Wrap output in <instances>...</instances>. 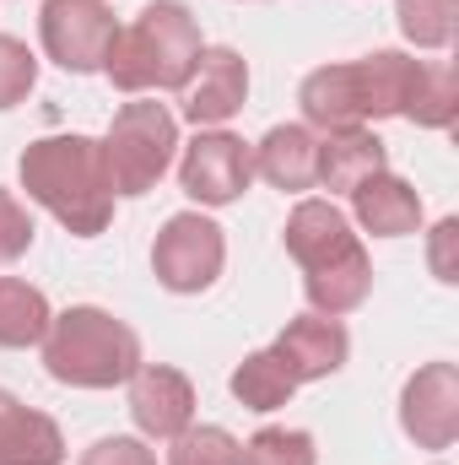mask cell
Returning <instances> with one entry per match:
<instances>
[{"label":"cell","instance_id":"6da1fadb","mask_svg":"<svg viewBox=\"0 0 459 465\" xmlns=\"http://www.w3.org/2000/svg\"><path fill=\"white\" fill-rule=\"evenodd\" d=\"M422 71H427V60H411L400 49L319 65L298 87L303 124L330 135V130H356V124H378V119H405L416 87H422Z\"/></svg>","mask_w":459,"mask_h":465},{"label":"cell","instance_id":"9c48e42d","mask_svg":"<svg viewBox=\"0 0 459 465\" xmlns=\"http://www.w3.org/2000/svg\"><path fill=\"white\" fill-rule=\"evenodd\" d=\"M400 428L416 450H449L459 439V368L422 362L400 390Z\"/></svg>","mask_w":459,"mask_h":465},{"label":"cell","instance_id":"7a4b0ae2","mask_svg":"<svg viewBox=\"0 0 459 465\" xmlns=\"http://www.w3.org/2000/svg\"><path fill=\"white\" fill-rule=\"evenodd\" d=\"M22 190L38 201L54 223L76 238H98L114 217V184L103 168V141L71 130V135H38L22 163Z\"/></svg>","mask_w":459,"mask_h":465},{"label":"cell","instance_id":"ac0fdd59","mask_svg":"<svg viewBox=\"0 0 459 465\" xmlns=\"http://www.w3.org/2000/svg\"><path fill=\"white\" fill-rule=\"evenodd\" d=\"M367 292H373V260H367V249H356L341 265H325V271H308L303 276V298L325 320H341L351 309H362Z\"/></svg>","mask_w":459,"mask_h":465},{"label":"cell","instance_id":"5bb4252c","mask_svg":"<svg viewBox=\"0 0 459 465\" xmlns=\"http://www.w3.org/2000/svg\"><path fill=\"white\" fill-rule=\"evenodd\" d=\"M384 168H389V146L373 135V124L319 135V168H314V184H325L330 195H351L356 184H367V179L384 173Z\"/></svg>","mask_w":459,"mask_h":465},{"label":"cell","instance_id":"5b68a950","mask_svg":"<svg viewBox=\"0 0 459 465\" xmlns=\"http://www.w3.org/2000/svg\"><path fill=\"white\" fill-rule=\"evenodd\" d=\"M173 157H179V119L151 98L124 104L103 135V168H109L114 195H124V201L157 190V179L173 168Z\"/></svg>","mask_w":459,"mask_h":465},{"label":"cell","instance_id":"ffe728a7","mask_svg":"<svg viewBox=\"0 0 459 465\" xmlns=\"http://www.w3.org/2000/svg\"><path fill=\"white\" fill-rule=\"evenodd\" d=\"M228 390H232V401L249 406V411H281V406L298 395V379L287 373V362H281L276 351L259 347V351H249V357L232 368Z\"/></svg>","mask_w":459,"mask_h":465},{"label":"cell","instance_id":"2e32d148","mask_svg":"<svg viewBox=\"0 0 459 465\" xmlns=\"http://www.w3.org/2000/svg\"><path fill=\"white\" fill-rule=\"evenodd\" d=\"M314 168H319V135L308 124H270L254 146V173L287 195L314 190Z\"/></svg>","mask_w":459,"mask_h":465},{"label":"cell","instance_id":"9a60e30c","mask_svg":"<svg viewBox=\"0 0 459 465\" xmlns=\"http://www.w3.org/2000/svg\"><path fill=\"white\" fill-rule=\"evenodd\" d=\"M351 217L373 238H405V232L422 228V195H416V184H405L400 173L384 168L351 190Z\"/></svg>","mask_w":459,"mask_h":465},{"label":"cell","instance_id":"277c9868","mask_svg":"<svg viewBox=\"0 0 459 465\" xmlns=\"http://www.w3.org/2000/svg\"><path fill=\"white\" fill-rule=\"evenodd\" d=\"M38 347L49 379L71 390H114L141 368V336L98 303H71L65 314H54Z\"/></svg>","mask_w":459,"mask_h":465},{"label":"cell","instance_id":"7402d4cb","mask_svg":"<svg viewBox=\"0 0 459 465\" xmlns=\"http://www.w3.org/2000/svg\"><path fill=\"white\" fill-rule=\"evenodd\" d=\"M454 114H459V71L454 65H427V71H422V87H416V98H411V109H405V119L422 124V130H449Z\"/></svg>","mask_w":459,"mask_h":465},{"label":"cell","instance_id":"30bf717a","mask_svg":"<svg viewBox=\"0 0 459 465\" xmlns=\"http://www.w3.org/2000/svg\"><path fill=\"white\" fill-rule=\"evenodd\" d=\"M249 104V60L228 44H206L195 76L184 82V119L195 130H222L238 109Z\"/></svg>","mask_w":459,"mask_h":465},{"label":"cell","instance_id":"44dd1931","mask_svg":"<svg viewBox=\"0 0 459 465\" xmlns=\"http://www.w3.org/2000/svg\"><path fill=\"white\" fill-rule=\"evenodd\" d=\"M395 16H400V33L416 49H449L459 22V0H395Z\"/></svg>","mask_w":459,"mask_h":465},{"label":"cell","instance_id":"4fadbf2b","mask_svg":"<svg viewBox=\"0 0 459 465\" xmlns=\"http://www.w3.org/2000/svg\"><path fill=\"white\" fill-rule=\"evenodd\" d=\"M270 351L287 362V373L298 384H314V379H330L341 373L346 357H351V336H346L341 320H325V314H298L281 325V336L270 341Z\"/></svg>","mask_w":459,"mask_h":465},{"label":"cell","instance_id":"e0dca14e","mask_svg":"<svg viewBox=\"0 0 459 465\" xmlns=\"http://www.w3.org/2000/svg\"><path fill=\"white\" fill-rule=\"evenodd\" d=\"M0 465H65V433L49 411L0 390Z\"/></svg>","mask_w":459,"mask_h":465},{"label":"cell","instance_id":"d6986e66","mask_svg":"<svg viewBox=\"0 0 459 465\" xmlns=\"http://www.w3.org/2000/svg\"><path fill=\"white\" fill-rule=\"evenodd\" d=\"M49 298L22 282V276H0V347L5 351H22V347H38L49 336Z\"/></svg>","mask_w":459,"mask_h":465},{"label":"cell","instance_id":"3957f363","mask_svg":"<svg viewBox=\"0 0 459 465\" xmlns=\"http://www.w3.org/2000/svg\"><path fill=\"white\" fill-rule=\"evenodd\" d=\"M200 22L184 0H146L135 11V22H124L109 44L103 76L119 93L141 98V93H184V82L200 65Z\"/></svg>","mask_w":459,"mask_h":465},{"label":"cell","instance_id":"8fae6325","mask_svg":"<svg viewBox=\"0 0 459 465\" xmlns=\"http://www.w3.org/2000/svg\"><path fill=\"white\" fill-rule=\"evenodd\" d=\"M130 417L141 428V439H179L195 422V384L190 373L168 368V362H141L130 373Z\"/></svg>","mask_w":459,"mask_h":465},{"label":"cell","instance_id":"52a82bcc","mask_svg":"<svg viewBox=\"0 0 459 465\" xmlns=\"http://www.w3.org/2000/svg\"><path fill=\"white\" fill-rule=\"evenodd\" d=\"M114 33L119 22L109 0H44V11H38V44L71 76L103 71Z\"/></svg>","mask_w":459,"mask_h":465},{"label":"cell","instance_id":"603a6c76","mask_svg":"<svg viewBox=\"0 0 459 465\" xmlns=\"http://www.w3.org/2000/svg\"><path fill=\"white\" fill-rule=\"evenodd\" d=\"M168 465H243V444L217 422H190L179 439H168Z\"/></svg>","mask_w":459,"mask_h":465},{"label":"cell","instance_id":"83f0119b","mask_svg":"<svg viewBox=\"0 0 459 465\" xmlns=\"http://www.w3.org/2000/svg\"><path fill=\"white\" fill-rule=\"evenodd\" d=\"M454 238H459V223H454V217H444V223L433 228V249H427V260H433V276H438V282H459L454 260H449Z\"/></svg>","mask_w":459,"mask_h":465},{"label":"cell","instance_id":"4316f807","mask_svg":"<svg viewBox=\"0 0 459 465\" xmlns=\"http://www.w3.org/2000/svg\"><path fill=\"white\" fill-rule=\"evenodd\" d=\"M82 465H157V455L146 450V439H130V433H109V439H98Z\"/></svg>","mask_w":459,"mask_h":465},{"label":"cell","instance_id":"7c38bea8","mask_svg":"<svg viewBox=\"0 0 459 465\" xmlns=\"http://www.w3.org/2000/svg\"><path fill=\"white\" fill-rule=\"evenodd\" d=\"M281 243L303 265V276L325 271V265H341V260H351L362 249V238L351 232V217L336 201H298L292 217H287V228H281Z\"/></svg>","mask_w":459,"mask_h":465},{"label":"cell","instance_id":"cb8c5ba5","mask_svg":"<svg viewBox=\"0 0 459 465\" xmlns=\"http://www.w3.org/2000/svg\"><path fill=\"white\" fill-rule=\"evenodd\" d=\"M243 465H319V450H314V433L308 428L270 422V428H259L243 444Z\"/></svg>","mask_w":459,"mask_h":465},{"label":"cell","instance_id":"484cf974","mask_svg":"<svg viewBox=\"0 0 459 465\" xmlns=\"http://www.w3.org/2000/svg\"><path fill=\"white\" fill-rule=\"evenodd\" d=\"M33 212L11 195V190H0V265H11V260H22L27 249H33Z\"/></svg>","mask_w":459,"mask_h":465},{"label":"cell","instance_id":"ba28073f","mask_svg":"<svg viewBox=\"0 0 459 465\" xmlns=\"http://www.w3.org/2000/svg\"><path fill=\"white\" fill-rule=\"evenodd\" d=\"M179 184L195 206H232L254 184V146L232 130H200L179 152Z\"/></svg>","mask_w":459,"mask_h":465},{"label":"cell","instance_id":"d4e9b609","mask_svg":"<svg viewBox=\"0 0 459 465\" xmlns=\"http://www.w3.org/2000/svg\"><path fill=\"white\" fill-rule=\"evenodd\" d=\"M33 87H38V54H33L22 38L0 33V114L16 109Z\"/></svg>","mask_w":459,"mask_h":465},{"label":"cell","instance_id":"8992f818","mask_svg":"<svg viewBox=\"0 0 459 465\" xmlns=\"http://www.w3.org/2000/svg\"><path fill=\"white\" fill-rule=\"evenodd\" d=\"M228 265V232L206 212H173L151 243V276L168 292H206Z\"/></svg>","mask_w":459,"mask_h":465}]
</instances>
